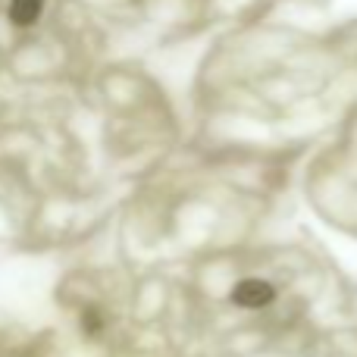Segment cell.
Segmentation results:
<instances>
[{"mask_svg":"<svg viewBox=\"0 0 357 357\" xmlns=\"http://www.w3.org/2000/svg\"><path fill=\"white\" fill-rule=\"evenodd\" d=\"M232 301L248 310H264L276 301V285L266 279H241L232 289Z\"/></svg>","mask_w":357,"mask_h":357,"instance_id":"1","label":"cell"},{"mask_svg":"<svg viewBox=\"0 0 357 357\" xmlns=\"http://www.w3.org/2000/svg\"><path fill=\"white\" fill-rule=\"evenodd\" d=\"M41 10H44V0H10V22L29 29V25L38 22Z\"/></svg>","mask_w":357,"mask_h":357,"instance_id":"2","label":"cell"},{"mask_svg":"<svg viewBox=\"0 0 357 357\" xmlns=\"http://www.w3.org/2000/svg\"><path fill=\"white\" fill-rule=\"evenodd\" d=\"M100 326H104V323H100V314H98V307H88L85 310V333H100Z\"/></svg>","mask_w":357,"mask_h":357,"instance_id":"3","label":"cell"}]
</instances>
